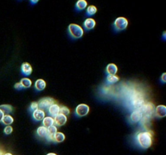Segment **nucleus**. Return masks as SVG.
<instances>
[{"mask_svg": "<svg viewBox=\"0 0 166 155\" xmlns=\"http://www.w3.org/2000/svg\"><path fill=\"white\" fill-rule=\"evenodd\" d=\"M136 141L139 146L147 150L152 146V133L151 131H144L139 132L136 135Z\"/></svg>", "mask_w": 166, "mask_h": 155, "instance_id": "f257e3e1", "label": "nucleus"}, {"mask_svg": "<svg viewBox=\"0 0 166 155\" xmlns=\"http://www.w3.org/2000/svg\"><path fill=\"white\" fill-rule=\"evenodd\" d=\"M68 32L71 38L73 39H79L81 38L84 35V30L83 28L76 24H70L68 26Z\"/></svg>", "mask_w": 166, "mask_h": 155, "instance_id": "f03ea898", "label": "nucleus"}, {"mask_svg": "<svg viewBox=\"0 0 166 155\" xmlns=\"http://www.w3.org/2000/svg\"><path fill=\"white\" fill-rule=\"evenodd\" d=\"M139 110L142 112L143 116H144L151 117L152 116V114L154 113V111H155V106L152 103H145Z\"/></svg>", "mask_w": 166, "mask_h": 155, "instance_id": "7ed1b4c3", "label": "nucleus"}, {"mask_svg": "<svg viewBox=\"0 0 166 155\" xmlns=\"http://www.w3.org/2000/svg\"><path fill=\"white\" fill-rule=\"evenodd\" d=\"M54 103H55V100H54L53 98L45 97V98L42 99V100L38 102V107H39V109L44 111V110L48 109L51 105H53Z\"/></svg>", "mask_w": 166, "mask_h": 155, "instance_id": "20e7f679", "label": "nucleus"}, {"mask_svg": "<svg viewBox=\"0 0 166 155\" xmlns=\"http://www.w3.org/2000/svg\"><path fill=\"white\" fill-rule=\"evenodd\" d=\"M113 26L116 31H122L126 29L128 26V21L126 18L124 17H118L115 19V21L113 23Z\"/></svg>", "mask_w": 166, "mask_h": 155, "instance_id": "39448f33", "label": "nucleus"}, {"mask_svg": "<svg viewBox=\"0 0 166 155\" xmlns=\"http://www.w3.org/2000/svg\"><path fill=\"white\" fill-rule=\"evenodd\" d=\"M76 115L78 117H83V116H87L89 112V107L87 104L81 103L79 104L76 108Z\"/></svg>", "mask_w": 166, "mask_h": 155, "instance_id": "423d86ee", "label": "nucleus"}, {"mask_svg": "<svg viewBox=\"0 0 166 155\" xmlns=\"http://www.w3.org/2000/svg\"><path fill=\"white\" fill-rule=\"evenodd\" d=\"M144 96L141 94V93H136L135 95L132 97V105L136 108H139L144 105Z\"/></svg>", "mask_w": 166, "mask_h": 155, "instance_id": "0eeeda50", "label": "nucleus"}, {"mask_svg": "<svg viewBox=\"0 0 166 155\" xmlns=\"http://www.w3.org/2000/svg\"><path fill=\"white\" fill-rule=\"evenodd\" d=\"M155 116L157 118H164L166 116V106L165 105H158L155 108L154 111Z\"/></svg>", "mask_w": 166, "mask_h": 155, "instance_id": "6e6552de", "label": "nucleus"}, {"mask_svg": "<svg viewBox=\"0 0 166 155\" xmlns=\"http://www.w3.org/2000/svg\"><path fill=\"white\" fill-rule=\"evenodd\" d=\"M54 124L57 125V126H62V125H64L67 121V117L64 115H62V114H60L59 113L58 116H56L54 117Z\"/></svg>", "mask_w": 166, "mask_h": 155, "instance_id": "1a4fd4ad", "label": "nucleus"}, {"mask_svg": "<svg viewBox=\"0 0 166 155\" xmlns=\"http://www.w3.org/2000/svg\"><path fill=\"white\" fill-rule=\"evenodd\" d=\"M143 118V114L139 110H136L134 111L132 113L130 114V120L132 123H137L141 120V119Z\"/></svg>", "mask_w": 166, "mask_h": 155, "instance_id": "9d476101", "label": "nucleus"}, {"mask_svg": "<svg viewBox=\"0 0 166 155\" xmlns=\"http://www.w3.org/2000/svg\"><path fill=\"white\" fill-rule=\"evenodd\" d=\"M45 111L41 110V109H37V110H36V111H34L33 112V118L34 120H36V121L43 120V119L45 117Z\"/></svg>", "mask_w": 166, "mask_h": 155, "instance_id": "9b49d317", "label": "nucleus"}, {"mask_svg": "<svg viewBox=\"0 0 166 155\" xmlns=\"http://www.w3.org/2000/svg\"><path fill=\"white\" fill-rule=\"evenodd\" d=\"M21 71L24 75L29 76L33 72V68H32L31 65L28 62H24L21 66Z\"/></svg>", "mask_w": 166, "mask_h": 155, "instance_id": "f8f14e48", "label": "nucleus"}, {"mask_svg": "<svg viewBox=\"0 0 166 155\" xmlns=\"http://www.w3.org/2000/svg\"><path fill=\"white\" fill-rule=\"evenodd\" d=\"M48 110L49 115L52 117V116H58L59 114V111H60V107H59L57 103H54L53 105H51L50 108L47 109Z\"/></svg>", "mask_w": 166, "mask_h": 155, "instance_id": "ddd939ff", "label": "nucleus"}, {"mask_svg": "<svg viewBox=\"0 0 166 155\" xmlns=\"http://www.w3.org/2000/svg\"><path fill=\"white\" fill-rule=\"evenodd\" d=\"M96 26V21L92 18H87L84 22V27L86 30H92Z\"/></svg>", "mask_w": 166, "mask_h": 155, "instance_id": "4468645a", "label": "nucleus"}, {"mask_svg": "<svg viewBox=\"0 0 166 155\" xmlns=\"http://www.w3.org/2000/svg\"><path fill=\"white\" fill-rule=\"evenodd\" d=\"M37 136L41 138H45L48 137V128L44 127V126H40L37 130Z\"/></svg>", "mask_w": 166, "mask_h": 155, "instance_id": "2eb2a0df", "label": "nucleus"}, {"mask_svg": "<svg viewBox=\"0 0 166 155\" xmlns=\"http://www.w3.org/2000/svg\"><path fill=\"white\" fill-rule=\"evenodd\" d=\"M106 73L110 75H116L117 72H118V67L115 64H109L106 66Z\"/></svg>", "mask_w": 166, "mask_h": 155, "instance_id": "dca6fc26", "label": "nucleus"}, {"mask_svg": "<svg viewBox=\"0 0 166 155\" xmlns=\"http://www.w3.org/2000/svg\"><path fill=\"white\" fill-rule=\"evenodd\" d=\"M46 86V83L45 81H44L43 79H37L35 82V89L37 90V92H42Z\"/></svg>", "mask_w": 166, "mask_h": 155, "instance_id": "f3484780", "label": "nucleus"}, {"mask_svg": "<svg viewBox=\"0 0 166 155\" xmlns=\"http://www.w3.org/2000/svg\"><path fill=\"white\" fill-rule=\"evenodd\" d=\"M43 126L48 128L49 127H50L52 125H54V120L53 117L51 116H45V118L42 120Z\"/></svg>", "mask_w": 166, "mask_h": 155, "instance_id": "a211bd4d", "label": "nucleus"}, {"mask_svg": "<svg viewBox=\"0 0 166 155\" xmlns=\"http://www.w3.org/2000/svg\"><path fill=\"white\" fill-rule=\"evenodd\" d=\"M66 137L62 133H60V132H57L54 136L53 137V142H57V143H61L62 141H64Z\"/></svg>", "mask_w": 166, "mask_h": 155, "instance_id": "6ab92c4d", "label": "nucleus"}, {"mask_svg": "<svg viewBox=\"0 0 166 155\" xmlns=\"http://www.w3.org/2000/svg\"><path fill=\"white\" fill-rule=\"evenodd\" d=\"M13 122H14V119L10 115H4L3 120H2V123H3V125H7V126L11 125Z\"/></svg>", "mask_w": 166, "mask_h": 155, "instance_id": "aec40b11", "label": "nucleus"}, {"mask_svg": "<svg viewBox=\"0 0 166 155\" xmlns=\"http://www.w3.org/2000/svg\"><path fill=\"white\" fill-rule=\"evenodd\" d=\"M87 7V3L85 0H79L76 4V7L78 11H83Z\"/></svg>", "mask_w": 166, "mask_h": 155, "instance_id": "412c9836", "label": "nucleus"}, {"mask_svg": "<svg viewBox=\"0 0 166 155\" xmlns=\"http://www.w3.org/2000/svg\"><path fill=\"white\" fill-rule=\"evenodd\" d=\"M20 84L22 86L23 88H28L30 87L32 85V81L29 79V78H22L21 81H20Z\"/></svg>", "mask_w": 166, "mask_h": 155, "instance_id": "4be33fe9", "label": "nucleus"}, {"mask_svg": "<svg viewBox=\"0 0 166 155\" xmlns=\"http://www.w3.org/2000/svg\"><path fill=\"white\" fill-rule=\"evenodd\" d=\"M106 81H107L108 83L110 84H113V83H118L119 81V78L116 75H107V78H106Z\"/></svg>", "mask_w": 166, "mask_h": 155, "instance_id": "5701e85b", "label": "nucleus"}, {"mask_svg": "<svg viewBox=\"0 0 166 155\" xmlns=\"http://www.w3.org/2000/svg\"><path fill=\"white\" fill-rule=\"evenodd\" d=\"M0 109L2 110L3 113L7 114V115H9V113H11L12 111V107L11 105H8V104L1 105L0 106Z\"/></svg>", "mask_w": 166, "mask_h": 155, "instance_id": "b1692460", "label": "nucleus"}, {"mask_svg": "<svg viewBox=\"0 0 166 155\" xmlns=\"http://www.w3.org/2000/svg\"><path fill=\"white\" fill-rule=\"evenodd\" d=\"M96 11H97V9L95 6L93 5H91L89 7H87V11H86V13H87V16H93V15H95L96 13Z\"/></svg>", "mask_w": 166, "mask_h": 155, "instance_id": "393cba45", "label": "nucleus"}, {"mask_svg": "<svg viewBox=\"0 0 166 155\" xmlns=\"http://www.w3.org/2000/svg\"><path fill=\"white\" fill-rule=\"evenodd\" d=\"M59 113L62 114L64 116H68L70 114V109L66 107V106H61L60 107V111H59Z\"/></svg>", "mask_w": 166, "mask_h": 155, "instance_id": "a878e982", "label": "nucleus"}, {"mask_svg": "<svg viewBox=\"0 0 166 155\" xmlns=\"http://www.w3.org/2000/svg\"><path fill=\"white\" fill-rule=\"evenodd\" d=\"M37 109H39V107H38V103L37 102H33L30 104V107H29V110L33 112L34 111H36Z\"/></svg>", "mask_w": 166, "mask_h": 155, "instance_id": "bb28decb", "label": "nucleus"}, {"mask_svg": "<svg viewBox=\"0 0 166 155\" xmlns=\"http://www.w3.org/2000/svg\"><path fill=\"white\" fill-rule=\"evenodd\" d=\"M13 131V128L11 127V125H8V126H6L5 128H4V133L6 135H10Z\"/></svg>", "mask_w": 166, "mask_h": 155, "instance_id": "cd10ccee", "label": "nucleus"}, {"mask_svg": "<svg viewBox=\"0 0 166 155\" xmlns=\"http://www.w3.org/2000/svg\"><path fill=\"white\" fill-rule=\"evenodd\" d=\"M160 80H161V83H163V84H165V83H166V72L163 73V74L161 75Z\"/></svg>", "mask_w": 166, "mask_h": 155, "instance_id": "c85d7f7f", "label": "nucleus"}, {"mask_svg": "<svg viewBox=\"0 0 166 155\" xmlns=\"http://www.w3.org/2000/svg\"><path fill=\"white\" fill-rule=\"evenodd\" d=\"M14 87H15V89H16V90H18V91H20V90H22L23 89L22 86H21V84H20V83H16V84H15Z\"/></svg>", "mask_w": 166, "mask_h": 155, "instance_id": "c756f323", "label": "nucleus"}, {"mask_svg": "<svg viewBox=\"0 0 166 155\" xmlns=\"http://www.w3.org/2000/svg\"><path fill=\"white\" fill-rule=\"evenodd\" d=\"M3 116H4V113H3L2 110L0 109V122H2V120H3Z\"/></svg>", "mask_w": 166, "mask_h": 155, "instance_id": "7c9ffc66", "label": "nucleus"}, {"mask_svg": "<svg viewBox=\"0 0 166 155\" xmlns=\"http://www.w3.org/2000/svg\"><path fill=\"white\" fill-rule=\"evenodd\" d=\"M162 40L165 41H166V31H165L163 32V34H162Z\"/></svg>", "mask_w": 166, "mask_h": 155, "instance_id": "2f4dec72", "label": "nucleus"}, {"mask_svg": "<svg viewBox=\"0 0 166 155\" xmlns=\"http://www.w3.org/2000/svg\"><path fill=\"white\" fill-rule=\"evenodd\" d=\"M30 3H32V4H35V3H38V0H36V1H30Z\"/></svg>", "mask_w": 166, "mask_h": 155, "instance_id": "473e14b6", "label": "nucleus"}, {"mask_svg": "<svg viewBox=\"0 0 166 155\" xmlns=\"http://www.w3.org/2000/svg\"><path fill=\"white\" fill-rule=\"evenodd\" d=\"M46 155H57L56 154H54V153H49V154H47Z\"/></svg>", "mask_w": 166, "mask_h": 155, "instance_id": "72a5a7b5", "label": "nucleus"}, {"mask_svg": "<svg viewBox=\"0 0 166 155\" xmlns=\"http://www.w3.org/2000/svg\"><path fill=\"white\" fill-rule=\"evenodd\" d=\"M4 155H12L11 154H10V153H7V154H5Z\"/></svg>", "mask_w": 166, "mask_h": 155, "instance_id": "f704fd0d", "label": "nucleus"}]
</instances>
